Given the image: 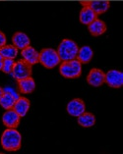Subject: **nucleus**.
Masks as SVG:
<instances>
[{
	"instance_id": "nucleus-1",
	"label": "nucleus",
	"mask_w": 123,
	"mask_h": 154,
	"mask_svg": "<svg viewBox=\"0 0 123 154\" xmlns=\"http://www.w3.org/2000/svg\"><path fill=\"white\" fill-rule=\"evenodd\" d=\"M1 146L6 151H17L21 148L22 136L16 129L8 128L1 136Z\"/></svg>"
},
{
	"instance_id": "nucleus-2",
	"label": "nucleus",
	"mask_w": 123,
	"mask_h": 154,
	"mask_svg": "<svg viewBox=\"0 0 123 154\" xmlns=\"http://www.w3.org/2000/svg\"><path fill=\"white\" fill-rule=\"evenodd\" d=\"M56 51L61 61H70V60L76 59L79 47L74 40L65 38L58 45Z\"/></svg>"
},
{
	"instance_id": "nucleus-3",
	"label": "nucleus",
	"mask_w": 123,
	"mask_h": 154,
	"mask_svg": "<svg viewBox=\"0 0 123 154\" xmlns=\"http://www.w3.org/2000/svg\"><path fill=\"white\" fill-rule=\"evenodd\" d=\"M59 72L66 79H77L82 74V64L77 59L70 61H62L59 67Z\"/></svg>"
},
{
	"instance_id": "nucleus-4",
	"label": "nucleus",
	"mask_w": 123,
	"mask_h": 154,
	"mask_svg": "<svg viewBox=\"0 0 123 154\" xmlns=\"http://www.w3.org/2000/svg\"><path fill=\"white\" fill-rule=\"evenodd\" d=\"M61 60L59 58L57 51L53 48H43L39 51V61L43 67L47 69L55 68L58 64H60Z\"/></svg>"
},
{
	"instance_id": "nucleus-5",
	"label": "nucleus",
	"mask_w": 123,
	"mask_h": 154,
	"mask_svg": "<svg viewBox=\"0 0 123 154\" xmlns=\"http://www.w3.org/2000/svg\"><path fill=\"white\" fill-rule=\"evenodd\" d=\"M11 75L17 81L32 77V65L25 60H19V61L15 62Z\"/></svg>"
},
{
	"instance_id": "nucleus-6",
	"label": "nucleus",
	"mask_w": 123,
	"mask_h": 154,
	"mask_svg": "<svg viewBox=\"0 0 123 154\" xmlns=\"http://www.w3.org/2000/svg\"><path fill=\"white\" fill-rule=\"evenodd\" d=\"M104 82L112 88H120L123 85V74L118 70H109L106 74Z\"/></svg>"
},
{
	"instance_id": "nucleus-7",
	"label": "nucleus",
	"mask_w": 123,
	"mask_h": 154,
	"mask_svg": "<svg viewBox=\"0 0 123 154\" xmlns=\"http://www.w3.org/2000/svg\"><path fill=\"white\" fill-rule=\"evenodd\" d=\"M66 110L72 117H79L81 114H83L86 111L85 102L80 98H74L68 102Z\"/></svg>"
},
{
	"instance_id": "nucleus-8",
	"label": "nucleus",
	"mask_w": 123,
	"mask_h": 154,
	"mask_svg": "<svg viewBox=\"0 0 123 154\" xmlns=\"http://www.w3.org/2000/svg\"><path fill=\"white\" fill-rule=\"evenodd\" d=\"M106 74L100 69L94 68L90 71L87 76V82L94 88H99L104 84Z\"/></svg>"
},
{
	"instance_id": "nucleus-9",
	"label": "nucleus",
	"mask_w": 123,
	"mask_h": 154,
	"mask_svg": "<svg viewBox=\"0 0 123 154\" xmlns=\"http://www.w3.org/2000/svg\"><path fill=\"white\" fill-rule=\"evenodd\" d=\"M20 120H21V117L14 109H8V110H6L5 113L2 116V122L7 128L16 129V128L19 126Z\"/></svg>"
},
{
	"instance_id": "nucleus-10",
	"label": "nucleus",
	"mask_w": 123,
	"mask_h": 154,
	"mask_svg": "<svg viewBox=\"0 0 123 154\" xmlns=\"http://www.w3.org/2000/svg\"><path fill=\"white\" fill-rule=\"evenodd\" d=\"M80 4L82 6L90 7L96 15L106 13L110 7V3L109 1H81Z\"/></svg>"
},
{
	"instance_id": "nucleus-11",
	"label": "nucleus",
	"mask_w": 123,
	"mask_h": 154,
	"mask_svg": "<svg viewBox=\"0 0 123 154\" xmlns=\"http://www.w3.org/2000/svg\"><path fill=\"white\" fill-rule=\"evenodd\" d=\"M18 84V89L23 94H30L33 93L36 89V82L35 80L32 77L22 79V80L17 81Z\"/></svg>"
},
{
	"instance_id": "nucleus-12",
	"label": "nucleus",
	"mask_w": 123,
	"mask_h": 154,
	"mask_svg": "<svg viewBox=\"0 0 123 154\" xmlns=\"http://www.w3.org/2000/svg\"><path fill=\"white\" fill-rule=\"evenodd\" d=\"M21 54L23 56V58L25 61H27L29 64L31 65H35V64H38L39 61V52L36 51L33 46L29 45L24 49H22Z\"/></svg>"
},
{
	"instance_id": "nucleus-13",
	"label": "nucleus",
	"mask_w": 123,
	"mask_h": 154,
	"mask_svg": "<svg viewBox=\"0 0 123 154\" xmlns=\"http://www.w3.org/2000/svg\"><path fill=\"white\" fill-rule=\"evenodd\" d=\"M106 25L103 21L96 18L91 24L88 25V29L93 36H99L106 32Z\"/></svg>"
},
{
	"instance_id": "nucleus-14",
	"label": "nucleus",
	"mask_w": 123,
	"mask_h": 154,
	"mask_svg": "<svg viewBox=\"0 0 123 154\" xmlns=\"http://www.w3.org/2000/svg\"><path fill=\"white\" fill-rule=\"evenodd\" d=\"M12 42L15 47H17L18 49L22 50L30 45L31 40H30L29 36L26 35L25 32H15L12 36Z\"/></svg>"
},
{
	"instance_id": "nucleus-15",
	"label": "nucleus",
	"mask_w": 123,
	"mask_h": 154,
	"mask_svg": "<svg viewBox=\"0 0 123 154\" xmlns=\"http://www.w3.org/2000/svg\"><path fill=\"white\" fill-rule=\"evenodd\" d=\"M30 106H31V103H30V100L28 98H26V97H19L18 99H16L13 109L22 118L27 115Z\"/></svg>"
},
{
	"instance_id": "nucleus-16",
	"label": "nucleus",
	"mask_w": 123,
	"mask_h": 154,
	"mask_svg": "<svg viewBox=\"0 0 123 154\" xmlns=\"http://www.w3.org/2000/svg\"><path fill=\"white\" fill-rule=\"evenodd\" d=\"M96 17H98V15L88 6H83V8H82L79 14L80 22L83 25H87V26L89 24H91L94 20H96Z\"/></svg>"
},
{
	"instance_id": "nucleus-17",
	"label": "nucleus",
	"mask_w": 123,
	"mask_h": 154,
	"mask_svg": "<svg viewBox=\"0 0 123 154\" xmlns=\"http://www.w3.org/2000/svg\"><path fill=\"white\" fill-rule=\"evenodd\" d=\"M94 56V51L89 45H85L79 48L76 59L78 61H80L81 64H88L91 62V60Z\"/></svg>"
},
{
	"instance_id": "nucleus-18",
	"label": "nucleus",
	"mask_w": 123,
	"mask_h": 154,
	"mask_svg": "<svg viewBox=\"0 0 123 154\" xmlns=\"http://www.w3.org/2000/svg\"><path fill=\"white\" fill-rule=\"evenodd\" d=\"M78 118V124L83 128H92L96 124V117L94 114L84 112Z\"/></svg>"
},
{
	"instance_id": "nucleus-19",
	"label": "nucleus",
	"mask_w": 123,
	"mask_h": 154,
	"mask_svg": "<svg viewBox=\"0 0 123 154\" xmlns=\"http://www.w3.org/2000/svg\"><path fill=\"white\" fill-rule=\"evenodd\" d=\"M15 102H16V97L8 92H4L1 96V98H0V106L4 108L5 110L13 109Z\"/></svg>"
},
{
	"instance_id": "nucleus-20",
	"label": "nucleus",
	"mask_w": 123,
	"mask_h": 154,
	"mask_svg": "<svg viewBox=\"0 0 123 154\" xmlns=\"http://www.w3.org/2000/svg\"><path fill=\"white\" fill-rule=\"evenodd\" d=\"M0 54L3 58H9V59H15L18 55V48L14 45H4L0 48Z\"/></svg>"
},
{
	"instance_id": "nucleus-21",
	"label": "nucleus",
	"mask_w": 123,
	"mask_h": 154,
	"mask_svg": "<svg viewBox=\"0 0 123 154\" xmlns=\"http://www.w3.org/2000/svg\"><path fill=\"white\" fill-rule=\"evenodd\" d=\"M14 64H15L14 59L4 58V60H3V65H2L1 71L5 74H11L13 67H14Z\"/></svg>"
},
{
	"instance_id": "nucleus-22",
	"label": "nucleus",
	"mask_w": 123,
	"mask_h": 154,
	"mask_svg": "<svg viewBox=\"0 0 123 154\" xmlns=\"http://www.w3.org/2000/svg\"><path fill=\"white\" fill-rule=\"evenodd\" d=\"M6 35H4V32H2L0 31V48L3 47L4 45H6Z\"/></svg>"
},
{
	"instance_id": "nucleus-23",
	"label": "nucleus",
	"mask_w": 123,
	"mask_h": 154,
	"mask_svg": "<svg viewBox=\"0 0 123 154\" xmlns=\"http://www.w3.org/2000/svg\"><path fill=\"white\" fill-rule=\"evenodd\" d=\"M3 89H4V92H8V93H10V94H12L13 96L16 97V99H18L20 97L19 94H18V93L15 91L13 88H3Z\"/></svg>"
},
{
	"instance_id": "nucleus-24",
	"label": "nucleus",
	"mask_w": 123,
	"mask_h": 154,
	"mask_svg": "<svg viewBox=\"0 0 123 154\" xmlns=\"http://www.w3.org/2000/svg\"><path fill=\"white\" fill-rule=\"evenodd\" d=\"M3 60H4V58L2 57L1 54H0V71H1L2 69V65H3Z\"/></svg>"
},
{
	"instance_id": "nucleus-25",
	"label": "nucleus",
	"mask_w": 123,
	"mask_h": 154,
	"mask_svg": "<svg viewBox=\"0 0 123 154\" xmlns=\"http://www.w3.org/2000/svg\"><path fill=\"white\" fill-rule=\"evenodd\" d=\"M3 93H4V89H3L1 86H0V98H1V96L3 95Z\"/></svg>"
}]
</instances>
